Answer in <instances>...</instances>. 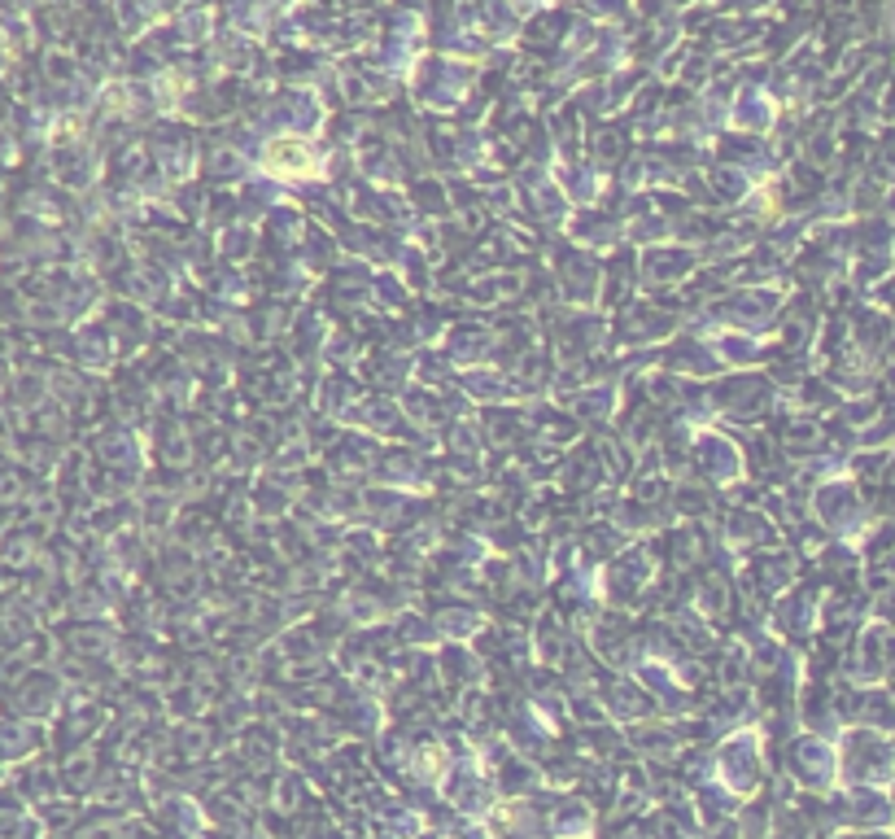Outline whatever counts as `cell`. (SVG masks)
Masks as SVG:
<instances>
[{
    "label": "cell",
    "mask_w": 895,
    "mask_h": 839,
    "mask_svg": "<svg viewBox=\"0 0 895 839\" xmlns=\"http://www.w3.org/2000/svg\"><path fill=\"white\" fill-rule=\"evenodd\" d=\"M266 162L280 167V171H293V167H310V154H306V149H293V145H280V149L266 154Z\"/></svg>",
    "instance_id": "6da1fadb"
}]
</instances>
